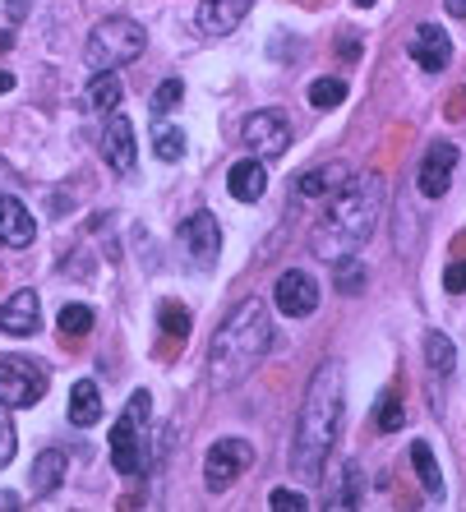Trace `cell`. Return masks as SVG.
Wrapping results in <instances>:
<instances>
[{
    "label": "cell",
    "instance_id": "obj_2",
    "mask_svg": "<svg viewBox=\"0 0 466 512\" xmlns=\"http://www.w3.org/2000/svg\"><path fill=\"white\" fill-rule=\"evenodd\" d=\"M383 176H360V180H347L342 190L328 194V213H323L319 231H314V254L323 263H342L374 236L379 227V213H383Z\"/></svg>",
    "mask_w": 466,
    "mask_h": 512
},
{
    "label": "cell",
    "instance_id": "obj_30",
    "mask_svg": "<svg viewBox=\"0 0 466 512\" xmlns=\"http://www.w3.org/2000/svg\"><path fill=\"white\" fill-rule=\"evenodd\" d=\"M333 268H337V286H342L347 296L365 286V268L356 263V254H351V259H342V263H333Z\"/></svg>",
    "mask_w": 466,
    "mask_h": 512
},
{
    "label": "cell",
    "instance_id": "obj_15",
    "mask_svg": "<svg viewBox=\"0 0 466 512\" xmlns=\"http://www.w3.org/2000/svg\"><path fill=\"white\" fill-rule=\"evenodd\" d=\"M33 236H37L33 213H28L14 194H0V245H10V250H28Z\"/></svg>",
    "mask_w": 466,
    "mask_h": 512
},
{
    "label": "cell",
    "instance_id": "obj_7",
    "mask_svg": "<svg viewBox=\"0 0 466 512\" xmlns=\"http://www.w3.org/2000/svg\"><path fill=\"white\" fill-rule=\"evenodd\" d=\"M250 466H254L250 443L245 439H222V443H213L208 457H204V480H208V489H231Z\"/></svg>",
    "mask_w": 466,
    "mask_h": 512
},
{
    "label": "cell",
    "instance_id": "obj_8",
    "mask_svg": "<svg viewBox=\"0 0 466 512\" xmlns=\"http://www.w3.org/2000/svg\"><path fill=\"white\" fill-rule=\"evenodd\" d=\"M245 143H250V153L259 162H277V157H287V143H291V125L282 111H254L245 120Z\"/></svg>",
    "mask_w": 466,
    "mask_h": 512
},
{
    "label": "cell",
    "instance_id": "obj_28",
    "mask_svg": "<svg viewBox=\"0 0 466 512\" xmlns=\"http://www.w3.org/2000/svg\"><path fill=\"white\" fill-rule=\"evenodd\" d=\"M360 494H365V476H360V466H347V476H342V494H333L328 508H356Z\"/></svg>",
    "mask_w": 466,
    "mask_h": 512
},
{
    "label": "cell",
    "instance_id": "obj_10",
    "mask_svg": "<svg viewBox=\"0 0 466 512\" xmlns=\"http://www.w3.org/2000/svg\"><path fill=\"white\" fill-rule=\"evenodd\" d=\"M273 296H277V310L287 314V319H305V314L319 310V282L310 273H296V268L277 277Z\"/></svg>",
    "mask_w": 466,
    "mask_h": 512
},
{
    "label": "cell",
    "instance_id": "obj_37",
    "mask_svg": "<svg viewBox=\"0 0 466 512\" xmlns=\"http://www.w3.org/2000/svg\"><path fill=\"white\" fill-rule=\"evenodd\" d=\"M5 93H14V74L0 70V97H5Z\"/></svg>",
    "mask_w": 466,
    "mask_h": 512
},
{
    "label": "cell",
    "instance_id": "obj_18",
    "mask_svg": "<svg viewBox=\"0 0 466 512\" xmlns=\"http://www.w3.org/2000/svg\"><path fill=\"white\" fill-rule=\"evenodd\" d=\"M351 180V171L342 167V162H328V167H310L296 176V194L300 199H328L333 190H342Z\"/></svg>",
    "mask_w": 466,
    "mask_h": 512
},
{
    "label": "cell",
    "instance_id": "obj_35",
    "mask_svg": "<svg viewBox=\"0 0 466 512\" xmlns=\"http://www.w3.org/2000/svg\"><path fill=\"white\" fill-rule=\"evenodd\" d=\"M448 5V14H457V19H466V0H443Z\"/></svg>",
    "mask_w": 466,
    "mask_h": 512
},
{
    "label": "cell",
    "instance_id": "obj_11",
    "mask_svg": "<svg viewBox=\"0 0 466 512\" xmlns=\"http://www.w3.org/2000/svg\"><path fill=\"white\" fill-rule=\"evenodd\" d=\"M102 157H107V167L116 171V176H130L134 171V125H130V116L107 111V120H102Z\"/></svg>",
    "mask_w": 466,
    "mask_h": 512
},
{
    "label": "cell",
    "instance_id": "obj_17",
    "mask_svg": "<svg viewBox=\"0 0 466 512\" xmlns=\"http://www.w3.org/2000/svg\"><path fill=\"white\" fill-rule=\"evenodd\" d=\"M227 190L236 194L240 203L263 199V190H268V167H263L259 157H240L236 167L227 171Z\"/></svg>",
    "mask_w": 466,
    "mask_h": 512
},
{
    "label": "cell",
    "instance_id": "obj_3",
    "mask_svg": "<svg viewBox=\"0 0 466 512\" xmlns=\"http://www.w3.org/2000/svg\"><path fill=\"white\" fill-rule=\"evenodd\" d=\"M268 346H273L268 310H263L259 300H240L236 310L222 319V328L213 333V346H208V374H213V383L217 388H236L268 356Z\"/></svg>",
    "mask_w": 466,
    "mask_h": 512
},
{
    "label": "cell",
    "instance_id": "obj_14",
    "mask_svg": "<svg viewBox=\"0 0 466 512\" xmlns=\"http://www.w3.org/2000/svg\"><path fill=\"white\" fill-rule=\"evenodd\" d=\"M42 328V300L33 291H14L5 305H0V333L10 337H33Z\"/></svg>",
    "mask_w": 466,
    "mask_h": 512
},
{
    "label": "cell",
    "instance_id": "obj_32",
    "mask_svg": "<svg viewBox=\"0 0 466 512\" xmlns=\"http://www.w3.org/2000/svg\"><path fill=\"white\" fill-rule=\"evenodd\" d=\"M443 291H448V296H462L466 291V259H453L443 268Z\"/></svg>",
    "mask_w": 466,
    "mask_h": 512
},
{
    "label": "cell",
    "instance_id": "obj_12",
    "mask_svg": "<svg viewBox=\"0 0 466 512\" xmlns=\"http://www.w3.org/2000/svg\"><path fill=\"white\" fill-rule=\"evenodd\" d=\"M407 47H411V60H416L425 74H443L448 60H453V37L443 33L439 24H420Z\"/></svg>",
    "mask_w": 466,
    "mask_h": 512
},
{
    "label": "cell",
    "instance_id": "obj_22",
    "mask_svg": "<svg viewBox=\"0 0 466 512\" xmlns=\"http://www.w3.org/2000/svg\"><path fill=\"white\" fill-rule=\"evenodd\" d=\"M411 466H416L420 485H425L434 499H439V494H443V471H439V462H434L430 443H411Z\"/></svg>",
    "mask_w": 466,
    "mask_h": 512
},
{
    "label": "cell",
    "instance_id": "obj_13",
    "mask_svg": "<svg viewBox=\"0 0 466 512\" xmlns=\"http://www.w3.org/2000/svg\"><path fill=\"white\" fill-rule=\"evenodd\" d=\"M453 167H457V148L448 139L430 143V153L420 162V194L425 199H443L448 185H453Z\"/></svg>",
    "mask_w": 466,
    "mask_h": 512
},
{
    "label": "cell",
    "instance_id": "obj_21",
    "mask_svg": "<svg viewBox=\"0 0 466 512\" xmlns=\"http://www.w3.org/2000/svg\"><path fill=\"white\" fill-rule=\"evenodd\" d=\"M88 107L93 111H120V79H111V70H97V79L88 84Z\"/></svg>",
    "mask_w": 466,
    "mask_h": 512
},
{
    "label": "cell",
    "instance_id": "obj_6",
    "mask_svg": "<svg viewBox=\"0 0 466 512\" xmlns=\"http://www.w3.org/2000/svg\"><path fill=\"white\" fill-rule=\"evenodd\" d=\"M47 383H51V374L37 356H0V406L19 411V406L42 402Z\"/></svg>",
    "mask_w": 466,
    "mask_h": 512
},
{
    "label": "cell",
    "instance_id": "obj_26",
    "mask_svg": "<svg viewBox=\"0 0 466 512\" xmlns=\"http://www.w3.org/2000/svg\"><path fill=\"white\" fill-rule=\"evenodd\" d=\"M425 360H430L434 374H453V365H457L453 342H448L443 333H430V337H425Z\"/></svg>",
    "mask_w": 466,
    "mask_h": 512
},
{
    "label": "cell",
    "instance_id": "obj_1",
    "mask_svg": "<svg viewBox=\"0 0 466 512\" xmlns=\"http://www.w3.org/2000/svg\"><path fill=\"white\" fill-rule=\"evenodd\" d=\"M342 416H347V379L337 360H323L314 370L305 402H300V420H296V471L300 480H319L328 453L337 448L342 434Z\"/></svg>",
    "mask_w": 466,
    "mask_h": 512
},
{
    "label": "cell",
    "instance_id": "obj_27",
    "mask_svg": "<svg viewBox=\"0 0 466 512\" xmlns=\"http://www.w3.org/2000/svg\"><path fill=\"white\" fill-rule=\"evenodd\" d=\"M342 102H347V84H342V79H314L310 84V107L333 111V107H342Z\"/></svg>",
    "mask_w": 466,
    "mask_h": 512
},
{
    "label": "cell",
    "instance_id": "obj_34",
    "mask_svg": "<svg viewBox=\"0 0 466 512\" xmlns=\"http://www.w3.org/2000/svg\"><path fill=\"white\" fill-rule=\"evenodd\" d=\"M14 448H19V439H14V420L0 416V466L14 457Z\"/></svg>",
    "mask_w": 466,
    "mask_h": 512
},
{
    "label": "cell",
    "instance_id": "obj_20",
    "mask_svg": "<svg viewBox=\"0 0 466 512\" xmlns=\"http://www.w3.org/2000/svg\"><path fill=\"white\" fill-rule=\"evenodd\" d=\"M70 420L79 429H88V425H97V420H102V388H97L93 379H79L70 388Z\"/></svg>",
    "mask_w": 466,
    "mask_h": 512
},
{
    "label": "cell",
    "instance_id": "obj_31",
    "mask_svg": "<svg viewBox=\"0 0 466 512\" xmlns=\"http://www.w3.org/2000/svg\"><path fill=\"white\" fill-rule=\"evenodd\" d=\"M180 97H185V84H180V79H167V84L153 93V111L157 116H167L171 107H180Z\"/></svg>",
    "mask_w": 466,
    "mask_h": 512
},
{
    "label": "cell",
    "instance_id": "obj_25",
    "mask_svg": "<svg viewBox=\"0 0 466 512\" xmlns=\"http://www.w3.org/2000/svg\"><path fill=\"white\" fill-rule=\"evenodd\" d=\"M93 323H97V314L88 310V305H65L60 319H56V328H60V337H88L93 333Z\"/></svg>",
    "mask_w": 466,
    "mask_h": 512
},
{
    "label": "cell",
    "instance_id": "obj_16",
    "mask_svg": "<svg viewBox=\"0 0 466 512\" xmlns=\"http://www.w3.org/2000/svg\"><path fill=\"white\" fill-rule=\"evenodd\" d=\"M250 14V0H204L199 5V28L213 37L236 33V24Z\"/></svg>",
    "mask_w": 466,
    "mask_h": 512
},
{
    "label": "cell",
    "instance_id": "obj_23",
    "mask_svg": "<svg viewBox=\"0 0 466 512\" xmlns=\"http://www.w3.org/2000/svg\"><path fill=\"white\" fill-rule=\"evenodd\" d=\"M157 323H162V337H167V342H176V346L190 337V310H185V305H176V300H162Z\"/></svg>",
    "mask_w": 466,
    "mask_h": 512
},
{
    "label": "cell",
    "instance_id": "obj_33",
    "mask_svg": "<svg viewBox=\"0 0 466 512\" xmlns=\"http://www.w3.org/2000/svg\"><path fill=\"white\" fill-rule=\"evenodd\" d=\"M268 503H273V508H291V512L310 508V499H305V494H296V489H273V494H268Z\"/></svg>",
    "mask_w": 466,
    "mask_h": 512
},
{
    "label": "cell",
    "instance_id": "obj_5",
    "mask_svg": "<svg viewBox=\"0 0 466 512\" xmlns=\"http://www.w3.org/2000/svg\"><path fill=\"white\" fill-rule=\"evenodd\" d=\"M148 406L153 397L139 388L125 406V416L111 425V466H116L120 476H144L148 466V448H144V420H148Z\"/></svg>",
    "mask_w": 466,
    "mask_h": 512
},
{
    "label": "cell",
    "instance_id": "obj_24",
    "mask_svg": "<svg viewBox=\"0 0 466 512\" xmlns=\"http://www.w3.org/2000/svg\"><path fill=\"white\" fill-rule=\"evenodd\" d=\"M153 153L162 157V162H176V157L185 153V134H180L171 120H162V116L153 120Z\"/></svg>",
    "mask_w": 466,
    "mask_h": 512
},
{
    "label": "cell",
    "instance_id": "obj_29",
    "mask_svg": "<svg viewBox=\"0 0 466 512\" xmlns=\"http://www.w3.org/2000/svg\"><path fill=\"white\" fill-rule=\"evenodd\" d=\"M374 425H379L383 434H393V429L407 425V411H402V402H397L393 393H388V397L379 402V416H374Z\"/></svg>",
    "mask_w": 466,
    "mask_h": 512
},
{
    "label": "cell",
    "instance_id": "obj_9",
    "mask_svg": "<svg viewBox=\"0 0 466 512\" xmlns=\"http://www.w3.org/2000/svg\"><path fill=\"white\" fill-rule=\"evenodd\" d=\"M180 245L194 259V268H213L217 254H222V231H217L213 213H194L185 227H180Z\"/></svg>",
    "mask_w": 466,
    "mask_h": 512
},
{
    "label": "cell",
    "instance_id": "obj_36",
    "mask_svg": "<svg viewBox=\"0 0 466 512\" xmlns=\"http://www.w3.org/2000/svg\"><path fill=\"white\" fill-rule=\"evenodd\" d=\"M19 503H24V499H19V494H10V489L0 494V508H19Z\"/></svg>",
    "mask_w": 466,
    "mask_h": 512
},
{
    "label": "cell",
    "instance_id": "obj_38",
    "mask_svg": "<svg viewBox=\"0 0 466 512\" xmlns=\"http://www.w3.org/2000/svg\"><path fill=\"white\" fill-rule=\"evenodd\" d=\"M356 5H360V10H365V5H374V0H356Z\"/></svg>",
    "mask_w": 466,
    "mask_h": 512
},
{
    "label": "cell",
    "instance_id": "obj_4",
    "mask_svg": "<svg viewBox=\"0 0 466 512\" xmlns=\"http://www.w3.org/2000/svg\"><path fill=\"white\" fill-rule=\"evenodd\" d=\"M148 47V33L134 19H125V14H111V19H102V24L88 33V65L97 70H120V65H130V60H139Z\"/></svg>",
    "mask_w": 466,
    "mask_h": 512
},
{
    "label": "cell",
    "instance_id": "obj_19",
    "mask_svg": "<svg viewBox=\"0 0 466 512\" xmlns=\"http://www.w3.org/2000/svg\"><path fill=\"white\" fill-rule=\"evenodd\" d=\"M65 471H70V457L60 453V448H47V453H37L33 462V494L37 499H47V494H56L60 485H65Z\"/></svg>",
    "mask_w": 466,
    "mask_h": 512
}]
</instances>
